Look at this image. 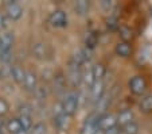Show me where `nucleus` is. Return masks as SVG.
I'll return each mask as SVG.
<instances>
[{"instance_id":"f3484780","label":"nucleus","mask_w":152,"mask_h":134,"mask_svg":"<svg viewBox=\"0 0 152 134\" xmlns=\"http://www.w3.org/2000/svg\"><path fill=\"white\" fill-rule=\"evenodd\" d=\"M74 10L77 14L80 15H85L86 12H88V10H89V3L88 1H85V0H80V1H77L74 6Z\"/></svg>"},{"instance_id":"f8f14e48","label":"nucleus","mask_w":152,"mask_h":134,"mask_svg":"<svg viewBox=\"0 0 152 134\" xmlns=\"http://www.w3.org/2000/svg\"><path fill=\"white\" fill-rule=\"evenodd\" d=\"M0 41H1V50L0 52L11 50L12 44H14V35L10 34V33H3L0 35Z\"/></svg>"},{"instance_id":"f257e3e1","label":"nucleus","mask_w":152,"mask_h":134,"mask_svg":"<svg viewBox=\"0 0 152 134\" xmlns=\"http://www.w3.org/2000/svg\"><path fill=\"white\" fill-rule=\"evenodd\" d=\"M63 108H65V114L72 117L74 115L78 107V95L75 92H69L66 93V96L63 99Z\"/></svg>"},{"instance_id":"1a4fd4ad","label":"nucleus","mask_w":152,"mask_h":134,"mask_svg":"<svg viewBox=\"0 0 152 134\" xmlns=\"http://www.w3.org/2000/svg\"><path fill=\"white\" fill-rule=\"evenodd\" d=\"M7 14H8L10 19L18 21V19L22 16V14H23V8L18 3H10L8 6H7Z\"/></svg>"},{"instance_id":"2f4dec72","label":"nucleus","mask_w":152,"mask_h":134,"mask_svg":"<svg viewBox=\"0 0 152 134\" xmlns=\"http://www.w3.org/2000/svg\"><path fill=\"white\" fill-rule=\"evenodd\" d=\"M19 134H30V131H26V130H23L22 133H19Z\"/></svg>"},{"instance_id":"4be33fe9","label":"nucleus","mask_w":152,"mask_h":134,"mask_svg":"<svg viewBox=\"0 0 152 134\" xmlns=\"http://www.w3.org/2000/svg\"><path fill=\"white\" fill-rule=\"evenodd\" d=\"M69 115H62V117H59V118H57L55 119V123H57V126L61 129V130H65V129L67 127V122H69Z\"/></svg>"},{"instance_id":"7c9ffc66","label":"nucleus","mask_w":152,"mask_h":134,"mask_svg":"<svg viewBox=\"0 0 152 134\" xmlns=\"http://www.w3.org/2000/svg\"><path fill=\"white\" fill-rule=\"evenodd\" d=\"M96 134H105V130H102V129H98V130L96 131Z\"/></svg>"},{"instance_id":"393cba45","label":"nucleus","mask_w":152,"mask_h":134,"mask_svg":"<svg viewBox=\"0 0 152 134\" xmlns=\"http://www.w3.org/2000/svg\"><path fill=\"white\" fill-rule=\"evenodd\" d=\"M12 60V53L11 50H4V52H0V61L4 62V64H8Z\"/></svg>"},{"instance_id":"2eb2a0df","label":"nucleus","mask_w":152,"mask_h":134,"mask_svg":"<svg viewBox=\"0 0 152 134\" xmlns=\"http://www.w3.org/2000/svg\"><path fill=\"white\" fill-rule=\"evenodd\" d=\"M69 76H70V80H72V83L74 85H78L80 84V81L82 80V75L80 73V68H78L77 65H74V64H73V67L70 68Z\"/></svg>"},{"instance_id":"423d86ee","label":"nucleus","mask_w":152,"mask_h":134,"mask_svg":"<svg viewBox=\"0 0 152 134\" xmlns=\"http://www.w3.org/2000/svg\"><path fill=\"white\" fill-rule=\"evenodd\" d=\"M104 95V83L102 80H96V83L93 84V87L90 88V98L93 102H97L102 98Z\"/></svg>"},{"instance_id":"39448f33","label":"nucleus","mask_w":152,"mask_h":134,"mask_svg":"<svg viewBox=\"0 0 152 134\" xmlns=\"http://www.w3.org/2000/svg\"><path fill=\"white\" fill-rule=\"evenodd\" d=\"M50 22H51L53 26L55 27H62L67 23V18H66V14L61 10H57L54 11L51 15H50Z\"/></svg>"},{"instance_id":"412c9836","label":"nucleus","mask_w":152,"mask_h":134,"mask_svg":"<svg viewBox=\"0 0 152 134\" xmlns=\"http://www.w3.org/2000/svg\"><path fill=\"white\" fill-rule=\"evenodd\" d=\"M53 114H54L55 119L59 118V117H62V115H65V108H63V103L62 102L55 103L54 107H53Z\"/></svg>"},{"instance_id":"b1692460","label":"nucleus","mask_w":152,"mask_h":134,"mask_svg":"<svg viewBox=\"0 0 152 134\" xmlns=\"http://www.w3.org/2000/svg\"><path fill=\"white\" fill-rule=\"evenodd\" d=\"M30 134H46V126L43 123H38V125L32 126Z\"/></svg>"},{"instance_id":"ddd939ff","label":"nucleus","mask_w":152,"mask_h":134,"mask_svg":"<svg viewBox=\"0 0 152 134\" xmlns=\"http://www.w3.org/2000/svg\"><path fill=\"white\" fill-rule=\"evenodd\" d=\"M6 127L11 134H19V133L23 131V127H22V125H20L19 119H10L8 122H7Z\"/></svg>"},{"instance_id":"f03ea898","label":"nucleus","mask_w":152,"mask_h":134,"mask_svg":"<svg viewBox=\"0 0 152 134\" xmlns=\"http://www.w3.org/2000/svg\"><path fill=\"white\" fill-rule=\"evenodd\" d=\"M98 121H100V117L97 114H92L90 117H88V119L82 126V134H96V131L100 129Z\"/></svg>"},{"instance_id":"a211bd4d","label":"nucleus","mask_w":152,"mask_h":134,"mask_svg":"<svg viewBox=\"0 0 152 134\" xmlns=\"http://www.w3.org/2000/svg\"><path fill=\"white\" fill-rule=\"evenodd\" d=\"M140 108L144 113H151L152 111V95L145 96L143 100L140 102Z\"/></svg>"},{"instance_id":"9b49d317","label":"nucleus","mask_w":152,"mask_h":134,"mask_svg":"<svg viewBox=\"0 0 152 134\" xmlns=\"http://www.w3.org/2000/svg\"><path fill=\"white\" fill-rule=\"evenodd\" d=\"M32 54L39 60H43L47 56V50H46V45L42 44V42H37V44L32 45Z\"/></svg>"},{"instance_id":"9d476101","label":"nucleus","mask_w":152,"mask_h":134,"mask_svg":"<svg viewBox=\"0 0 152 134\" xmlns=\"http://www.w3.org/2000/svg\"><path fill=\"white\" fill-rule=\"evenodd\" d=\"M10 72H11V77L15 81L19 83V84H23L24 79H26V70L23 68H20L19 65H14V67H11Z\"/></svg>"},{"instance_id":"6e6552de","label":"nucleus","mask_w":152,"mask_h":134,"mask_svg":"<svg viewBox=\"0 0 152 134\" xmlns=\"http://www.w3.org/2000/svg\"><path fill=\"white\" fill-rule=\"evenodd\" d=\"M133 119H135V117H133L132 111L131 110H124L117 115V125L121 126V127H124V126L132 123Z\"/></svg>"},{"instance_id":"a878e982","label":"nucleus","mask_w":152,"mask_h":134,"mask_svg":"<svg viewBox=\"0 0 152 134\" xmlns=\"http://www.w3.org/2000/svg\"><path fill=\"white\" fill-rule=\"evenodd\" d=\"M20 115H27V117H31V107L27 104H23L20 107Z\"/></svg>"},{"instance_id":"473e14b6","label":"nucleus","mask_w":152,"mask_h":134,"mask_svg":"<svg viewBox=\"0 0 152 134\" xmlns=\"http://www.w3.org/2000/svg\"><path fill=\"white\" fill-rule=\"evenodd\" d=\"M0 50H1V41H0Z\"/></svg>"},{"instance_id":"4468645a","label":"nucleus","mask_w":152,"mask_h":134,"mask_svg":"<svg viewBox=\"0 0 152 134\" xmlns=\"http://www.w3.org/2000/svg\"><path fill=\"white\" fill-rule=\"evenodd\" d=\"M116 53H117L118 56H121V57H129L131 53H132V49H131L128 42L124 41V42H120V44L116 46Z\"/></svg>"},{"instance_id":"cd10ccee","label":"nucleus","mask_w":152,"mask_h":134,"mask_svg":"<svg viewBox=\"0 0 152 134\" xmlns=\"http://www.w3.org/2000/svg\"><path fill=\"white\" fill-rule=\"evenodd\" d=\"M105 134H123V131H121L120 129L116 126V127H113V129H109V130H106Z\"/></svg>"},{"instance_id":"dca6fc26","label":"nucleus","mask_w":152,"mask_h":134,"mask_svg":"<svg viewBox=\"0 0 152 134\" xmlns=\"http://www.w3.org/2000/svg\"><path fill=\"white\" fill-rule=\"evenodd\" d=\"M82 80L83 83H85L86 87H93V84L96 83V79H94V75H93V69L90 68V69H86L85 72H83L82 75Z\"/></svg>"},{"instance_id":"20e7f679","label":"nucleus","mask_w":152,"mask_h":134,"mask_svg":"<svg viewBox=\"0 0 152 134\" xmlns=\"http://www.w3.org/2000/svg\"><path fill=\"white\" fill-rule=\"evenodd\" d=\"M129 88L135 95H141L145 91V80L141 76H135L129 81Z\"/></svg>"},{"instance_id":"aec40b11","label":"nucleus","mask_w":152,"mask_h":134,"mask_svg":"<svg viewBox=\"0 0 152 134\" xmlns=\"http://www.w3.org/2000/svg\"><path fill=\"white\" fill-rule=\"evenodd\" d=\"M92 69H93V75H94L96 80H101L104 77V75H105V67L102 64H96Z\"/></svg>"},{"instance_id":"6ab92c4d","label":"nucleus","mask_w":152,"mask_h":134,"mask_svg":"<svg viewBox=\"0 0 152 134\" xmlns=\"http://www.w3.org/2000/svg\"><path fill=\"white\" fill-rule=\"evenodd\" d=\"M18 119L20 121V125L23 127V130L28 131L32 129V121H31V117H27V115H20Z\"/></svg>"},{"instance_id":"bb28decb","label":"nucleus","mask_w":152,"mask_h":134,"mask_svg":"<svg viewBox=\"0 0 152 134\" xmlns=\"http://www.w3.org/2000/svg\"><path fill=\"white\" fill-rule=\"evenodd\" d=\"M7 111H8V104H7V102L3 99H0V115L7 114Z\"/></svg>"},{"instance_id":"5701e85b","label":"nucleus","mask_w":152,"mask_h":134,"mask_svg":"<svg viewBox=\"0 0 152 134\" xmlns=\"http://www.w3.org/2000/svg\"><path fill=\"white\" fill-rule=\"evenodd\" d=\"M137 131H139V126L135 122L129 123V125L123 127V134H137Z\"/></svg>"},{"instance_id":"c756f323","label":"nucleus","mask_w":152,"mask_h":134,"mask_svg":"<svg viewBox=\"0 0 152 134\" xmlns=\"http://www.w3.org/2000/svg\"><path fill=\"white\" fill-rule=\"evenodd\" d=\"M3 24H4V18L0 15V29H1V26H3Z\"/></svg>"},{"instance_id":"0eeeda50","label":"nucleus","mask_w":152,"mask_h":134,"mask_svg":"<svg viewBox=\"0 0 152 134\" xmlns=\"http://www.w3.org/2000/svg\"><path fill=\"white\" fill-rule=\"evenodd\" d=\"M24 88L27 91H35L38 88V77L34 72L28 70L26 72V79H24V83H23Z\"/></svg>"},{"instance_id":"c85d7f7f","label":"nucleus","mask_w":152,"mask_h":134,"mask_svg":"<svg viewBox=\"0 0 152 134\" xmlns=\"http://www.w3.org/2000/svg\"><path fill=\"white\" fill-rule=\"evenodd\" d=\"M101 4H102V7H105V8H110V6H112V3H110V1H106V0L101 1Z\"/></svg>"},{"instance_id":"7ed1b4c3","label":"nucleus","mask_w":152,"mask_h":134,"mask_svg":"<svg viewBox=\"0 0 152 134\" xmlns=\"http://www.w3.org/2000/svg\"><path fill=\"white\" fill-rule=\"evenodd\" d=\"M117 126V117L115 114H105L102 117H100V121H98V127L102 129V130H109V129H113Z\"/></svg>"}]
</instances>
